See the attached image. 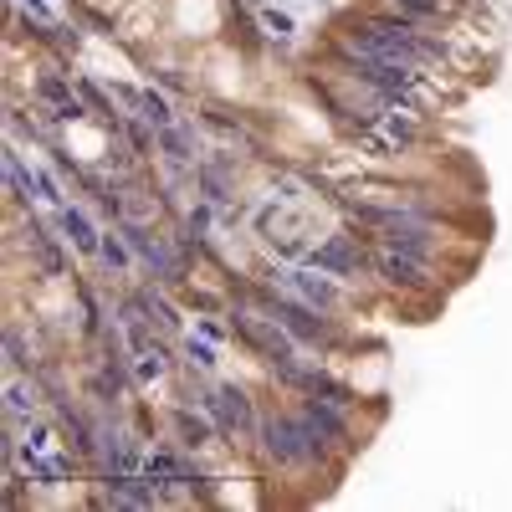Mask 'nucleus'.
Instances as JSON below:
<instances>
[{
    "instance_id": "nucleus-1",
    "label": "nucleus",
    "mask_w": 512,
    "mask_h": 512,
    "mask_svg": "<svg viewBox=\"0 0 512 512\" xmlns=\"http://www.w3.org/2000/svg\"><path fill=\"white\" fill-rule=\"evenodd\" d=\"M221 16V0H175V31L185 36H216Z\"/></svg>"
},
{
    "instance_id": "nucleus-2",
    "label": "nucleus",
    "mask_w": 512,
    "mask_h": 512,
    "mask_svg": "<svg viewBox=\"0 0 512 512\" xmlns=\"http://www.w3.org/2000/svg\"><path fill=\"white\" fill-rule=\"evenodd\" d=\"M67 144H72L82 159H98V154L108 149V134H103V128H93V123H72V128H67Z\"/></svg>"
}]
</instances>
